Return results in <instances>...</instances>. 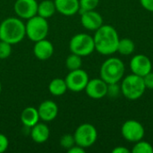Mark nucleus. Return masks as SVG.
Here are the masks:
<instances>
[{"label":"nucleus","instance_id":"9","mask_svg":"<svg viewBox=\"0 0 153 153\" xmlns=\"http://www.w3.org/2000/svg\"><path fill=\"white\" fill-rule=\"evenodd\" d=\"M89 80L90 79L88 74L82 68L70 71L65 79L67 89L74 92H80L84 91Z\"/></svg>","mask_w":153,"mask_h":153},{"label":"nucleus","instance_id":"3","mask_svg":"<svg viewBox=\"0 0 153 153\" xmlns=\"http://www.w3.org/2000/svg\"><path fill=\"white\" fill-rule=\"evenodd\" d=\"M126 67L124 62L117 57H109L101 65L100 74V78L108 83L120 82L125 74Z\"/></svg>","mask_w":153,"mask_h":153},{"label":"nucleus","instance_id":"30","mask_svg":"<svg viewBox=\"0 0 153 153\" xmlns=\"http://www.w3.org/2000/svg\"><path fill=\"white\" fill-rule=\"evenodd\" d=\"M140 3L145 10L153 13V0H140Z\"/></svg>","mask_w":153,"mask_h":153},{"label":"nucleus","instance_id":"33","mask_svg":"<svg viewBox=\"0 0 153 153\" xmlns=\"http://www.w3.org/2000/svg\"><path fill=\"white\" fill-rule=\"evenodd\" d=\"M1 91H2V83L0 82V94H1Z\"/></svg>","mask_w":153,"mask_h":153},{"label":"nucleus","instance_id":"34","mask_svg":"<svg viewBox=\"0 0 153 153\" xmlns=\"http://www.w3.org/2000/svg\"><path fill=\"white\" fill-rule=\"evenodd\" d=\"M0 40H1V39H0Z\"/></svg>","mask_w":153,"mask_h":153},{"label":"nucleus","instance_id":"11","mask_svg":"<svg viewBox=\"0 0 153 153\" xmlns=\"http://www.w3.org/2000/svg\"><path fill=\"white\" fill-rule=\"evenodd\" d=\"M38 2L36 0H16L13 5L16 15L21 19H30L38 13Z\"/></svg>","mask_w":153,"mask_h":153},{"label":"nucleus","instance_id":"10","mask_svg":"<svg viewBox=\"0 0 153 153\" xmlns=\"http://www.w3.org/2000/svg\"><path fill=\"white\" fill-rule=\"evenodd\" d=\"M129 66L133 74L142 77L149 74L152 69V64L151 59L143 54H138L134 56L130 61Z\"/></svg>","mask_w":153,"mask_h":153},{"label":"nucleus","instance_id":"8","mask_svg":"<svg viewBox=\"0 0 153 153\" xmlns=\"http://www.w3.org/2000/svg\"><path fill=\"white\" fill-rule=\"evenodd\" d=\"M121 134L126 141L135 143L143 140L145 134V129L139 121L130 119L122 125Z\"/></svg>","mask_w":153,"mask_h":153},{"label":"nucleus","instance_id":"14","mask_svg":"<svg viewBox=\"0 0 153 153\" xmlns=\"http://www.w3.org/2000/svg\"><path fill=\"white\" fill-rule=\"evenodd\" d=\"M33 53L38 59L42 61L48 60L52 56L54 53V46L49 40L46 39H40L35 42L33 47Z\"/></svg>","mask_w":153,"mask_h":153},{"label":"nucleus","instance_id":"2","mask_svg":"<svg viewBox=\"0 0 153 153\" xmlns=\"http://www.w3.org/2000/svg\"><path fill=\"white\" fill-rule=\"evenodd\" d=\"M26 36L25 24L20 18L8 17L0 23V39L11 45L21 42Z\"/></svg>","mask_w":153,"mask_h":153},{"label":"nucleus","instance_id":"22","mask_svg":"<svg viewBox=\"0 0 153 153\" xmlns=\"http://www.w3.org/2000/svg\"><path fill=\"white\" fill-rule=\"evenodd\" d=\"M82 56H80L76 54H74V53L69 55L65 60V65L69 71L80 69L82 67Z\"/></svg>","mask_w":153,"mask_h":153},{"label":"nucleus","instance_id":"17","mask_svg":"<svg viewBox=\"0 0 153 153\" xmlns=\"http://www.w3.org/2000/svg\"><path fill=\"white\" fill-rule=\"evenodd\" d=\"M50 135L49 128L47 125L43 123H37L34 126L31 127L30 136L33 142L37 143H46Z\"/></svg>","mask_w":153,"mask_h":153},{"label":"nucleus","instance_id":"21","mask_svg":"<svg viewBox=\"0 0 153 153\" xmlns=\"http://www.w3.org/2000/svg\"><path fill=\"white\" fill-rule=\"evenodd\" d=\"M134 49H135V45H134V42L131 39L124 38V39H119L117 52H118L120 55L129 56L134 53Z\"/></svg>","mask_w":153,"mask_h":153},{"label":"nucleus","instance_id":"32","mask_svg":"<svg viewBox=\"0 0 153 153\" xmlns=\"http://www.w3.org/2000/svg\"><path fill=\"white\" fill-rule=\"evenodd\" d=\"M130 151L124 146H117L112 150V153H129Z\"/></svg>","mask_w":153,"mask_h":153},{"label":"nucleus","instance_id":"12","mask_svg":"<svg viewBox=\"0 0 153 153\" xmlns=\"http://www.w3.org/2000/svg\"><path fill=\"white\" fill-rule=\"evenodd\" d=\"M84 91L91 99L100 100L107 96L108 83L101 78H94L89 80Z\"/></svg>","mask_w":153,"mask_h":153},{"label":"nucleus","instance_id":"7","mask_svg":"<svg viewBox=\"0 0 153 153\" xmlns=\"http://www.w3.org/2000/svg\"><path fill=\"white\" fill-rule=\"evenodd\" d=\"M74 136L75 143L86 149L92 146L96 143L98 138V132L93 125L85 123L80 125L76 128Z\"/></svg>","mask_w":153,"mask_h":153},{"label":"nucleus","instance_id":"29","mask_svg":"<svg viewBox=\"0 0 153 153\" xmlns=\"http://www.w3.org/2000/svg\"><path fill=\"white\" fill-rule=\"evenodd\" d=\"M9 145V141L4 134H0V153L4 152Z\"/></svg>","mask_w":153,"mask_h":153},{"label":"nucleus","instance_id":"5","mask_svg":"<svg viewBox=\"0 0 153 153\" xmlns=\"http://www.w3.org/2000/svg\"><path fill=\"white\" fill-rule=\"evenodd\" d=\"M48 30L49 26L47 19L38 14L28 19L25 24L26 36L33 42L46 39L48 34Z\"/></svg>","mask_w":153,"mask_h":153},{"label":"nucleus","instance_id":"20","mask_svg":"<svg viewBox=\"0 0 153 153\" xmlns=\"http://www.w3.org/2000/svg\"><path fill=\"white\" fill-rule=\"evenodd\" d=\"M67 90L68 89L65 81L61 78L53 79L48 85V91L54 96H62L66 92Z\"/></svg>","mask_w":153,"mask_h":153},{"label":"nucleus","instance_id":"15","mask_svg":"<svg viewBox=\"0 0 153 153\" xmlns=\"http://www.w3.org/2000/svg\"><path fill=\"white\" fill-rule=\"evenodd\" d=\"M38 111L39 119L43 120L44 122H50L57 117L58 107L52 100H45L40 103Z\"/></svg>","mask_w":153,"mask_h":153},{"label":"nucleus","instance_id":"26","mask_svg":"<svg viewBox=\"0 0 153 153\" xmlns=\"http://www.w3.org/2000/svg\"><path fill=\"white\" fill-rule=\"evenodd\" d=\"M75 140H74V134H65L61 137L60 139V145L62 146V148L65 149V150H69L70 148H72L74 145H75Z\"/></svg>","mask_w":153,"mask_h":153},{"label":"nucleus","instance_id":"6","mask_svg":"<svg viewBox=\"0 0 153 153\" xmlns=\"http://www.w3.org/2000/svg\"><path fill=\"white\" fill-rule=\"evenodd\" d=\"M69 48L72 53L80 56H90L95 50L93 37L87 33H78L71 39Z\"/></svg>","mask_w":153,"mask_h":153},{"label":"nucleus","instance_id":"31","mask_svg":"<svg viewBox=\"0 0 153 153\" xmlns=\"http://www.w3.org/2000/svg\"><path fill=\"white\" fill-rule=\"evenodd\" d=\"M67 152H68V153H84L85 152V149L75 144L72 148H70Z\"/></svg>","mask_w":153,"mask_h":153},{"label":"nucleus","instance_id":"25","mask_svg":"<svg viewBox=\"0 0 153 153\" xmlns=\"http://www.w3.org/2000/svg\"><path fill=\"white\" fill-rule=\"evenodd\" d=\"M120 94H122V91H121V86L118 84V82L108 84L107 96H108L111 99H116L119 97Z\"/></svg>","mask_w":153,"mask_h":153},{"label":"nucleus","instance_id":"1","mask_svg":"<svg viewBox=\"0 0 153 153\" xmlns=\"http://www.w3.org/2000/svg\"><path fill=\"white\" fill-rule=\"evenodd\" d=\"M95 50L104 56H109L117 52L119 36L117 30L108 24H103L95 30L93 36Z\"/></svg>","mask_w":153,"mask_h":153},{"label":"nucleus","instance_id":"13","mask_svg":"<svg viewBox=\"0 0 153 153\" xmlns=\"http://www.w3.org/2000/svg\"><path fill=\"white\" fill-rule=\"evenodd\" d=\"M81 23L89 30H96L103 25V18L95 10H90L81 13Z\"/></svg>","mask_w":153,"mask_h":153},{"label":"nucleus","instance_id":"24","mask_svg":"<svg viewBox=\"0 0 153 153\" xmlns=\"http://www.w3.org/2000/svg\"><path fill=\"white\" fill-rule=\"evenodd\" d=\"M80 3V13L95 10L96 7L99 5L100 0H79Z\"/></svg>","mask_w":153,"mask_h":153},{"label":"nucleus","instance_id":"18","mask_svg":"<svg viewBox=\"0 0 153 153\" xmlns=\"http://www.w3.org/2000/svg\"><path fill=\"white\" fill-rule=\"evenodd\" d=\"M39 115L38 108L33 107L25 108L21 114V121L26 127H32L37 123H39Z\"/></svg>","mask_w":153,"mask_h":153},{"label":"nucleus","instance_id":"23","mask_svg":"<svg viewBox=\"0 0 153 153\" xmlns=\"http://www.w3.org/2000/svg\"><path fill=\"white\" fill-rule=\"evenodd\" d=\"M132 152L134 153H153V147L150 143L141 140L135 143Z\"/></svg>","mask_w":153,"mask_h":153},{"label":"nucleus","instance_id":"4","mask_svg":"<svg viewBox=\"0 0 153 153\" xmlns=\"http://www.w3.org/2000/svg\"><path fill=\"white\" fill-rule=\"evenodd\" d=\"M122 94L130 100L140 99L145 92L146 87L142 76L131 74L126 75L121 82Z\"/></svg>","mask_w":153,"mask_h":153},{"label":"nucleus","instance_id":"16","mask_svg":"<svg viewBox=\"0 0 153 153\" xmlns=\"http://www.w3.org/2000/svg\"><path fill=\"white\" fill-rule=\"evenodd\" d=\"M56 11L63 15L72 16L80 11L79 0H54Z\"/></svg>","mask_w":153,"mask_h":153},{"label":"nucleus","instance_id":"28","mask_svg":"<svg viewBox=\"0 0 153 153\" xmlns=\"http://www.w3.org/2000/svg\"><path fill=\"white\" fill-rule=\"evenodd\" d=\"M143 82L145 84L146 89H150L153 90V72L151 71L149 74H147L146 75H144L143 77Z\"/></svg>","mask_w":153,"mask_h":153},{"label":"nucleus","instance_id":"27","mask_svg":"<svg viewBox=\"0 0 153 153\" xmlns=\"http://www.w3.org/2000/svg\"><path fill=\"white\" fill-rule=\"evenodd\" d=\"M12 53V45L4 40H0V59H5Z\"/></svg>","mask_w":153,"mask_h":153},{"label":"nucleus","instance_id":"19","mask_svg":"<svg viewBox=\"0 0 153 153\" xmlns=\"http://www.w3.org/2000/svg\"><path fill=\"white\" fill-rule=\"evenodd\" d=\"M56 8L55 2L52 0H43L39 4H38V13L37 14L45 18L48 19L54 15L56 13Z\"/></svg>","mask_w":153,"mask_h":153}]
</instances>
